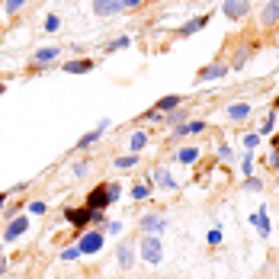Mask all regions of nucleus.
<instances>
[{
  "mask_svg": "<svg viewBox=\"0 0 279 279\" xmlns=\"http://www.w3.org/2000/svg\"><path fill=\"white\" fill-rule=\"evenodd\" d=\"M257 144H260V135H257V132H250V135H244V148H247V151H253Z\"/></svg>",
  "mask_w": 279,
  "mask_h": 279,
  "instance_id": "30",
  "label": "nucleus"
},
{
  "mask_svg": "<svg viewBox=\"0 0 279 279\" xmlns=\"http://www.w3.org/2000/svg\"><path fill=\"white\" fill-rule=\"evenodd\" d=\"M222 13L228 19H244L250 13V0H225V4H222Z\"/></svg>",
  "mask_w": 279,
  "mask_h": 279,
  "instance_id": "5",
  "label": "nucleus"
},
{
  "mask_svg": "<svg viewBox=\"0 0 279 279\" xmlns=\"http://www.w3.org/2000/svg\"><path fill=\"white\" fill-rule=\"evenodd\" d=\"M244 61H247V52H241V55L234 58V65H231V68H234V71H238V68H244Z\"/></svg>",
  "mask_w": 279,
  "mask_h": 279,
  "instance_id": "40",
  "label": "nucleus"
},
{
  "mask_svg": "<svg viewBox=\"0 0 279 279\" xmlns=\"http://www.w3.org/2000/svg\"><path fill=\"white\" fill-rule=\"evenodd\" d=\"M106 186H109V199L119 202V196H122V186H119V183H106Z\"/></svg>",
  "mask_w": 279,
  "mask_h": 279,
  "instance_id": "35",
  "label": "nucleus"
},
{
  "mask_svg": "<svg viewBox=\"0 0 279 279\" xmlns=\"http://www.w3.org/2000/svg\"><path fill=\"white\" fill-rule=\"evenodd\" d=\"M45 209H48V205H45L42 199H35V202H29V212H32V215H45Z\"/></svg>",
  "mask_w": 279,
  "mask_h": 279,
  "instance_id": "33",
  "label": "nucleus"
},
{
  "mask_svg": "<svg viewBox=\"0 0 279 279\" xmlns=\"http://www.w3.org/2000/svg\"><path fill=\"white\" fill-rule=\"evenodd\" d=\"M228 71H231V68H228L225 61H215V65H205V68L199 71V74H196V83H209V80H218V77H225V74H228Z\"/></svg>",
  "mask_w": 279,
  "mask_h": 279,
  "instance_id": "6",
  "label": "nucleus"
},
{
  "mask_svg": "<svg viewBox=\"0 0 279 279\" xmlns=\"http://www.w3.org/2000/svg\"><path fill=\"white\" fill-rule=\"evenodd\" d=\"M23 4H26V0H7L4 10H7V13H19V7H23Z\"/></svg>",
  "mask_w": 279,
  "mask_h": 279,
  "instance_id": "34",
  "label": "nucleus"
},
{
  "mask_svg": "<svg viewBox=\"0 0 279 279\" xmlns=\"http://www.w3.org/2000/svg\"><path fill=\"white\" fill-rule=\"evenodd\" d=\"M122 48H132V35H119L106 45V52H122Z\"/></svg>",
  "mask_w": 279,
  "mask_h": 279,
  "instance_id": "23",
  "label": "nucleus"
},
{
  "mask_svg": "<svg viewBox=\"0 0 279 279\" xmlns=\"http://www.w3.org/2000/svg\"><path fill=\"white\" fill-rule=\"evenodd\" d=\"M77 257H83L77 244H74V247H65V250H61V260H77Z\"/></svg>",
  "mask_w": 279,
  "mask_h": 279,
  "instance_id": "29",
  "label": "nucleus"
},
{
  "mask_svg": "<svg viewBox=\"0 0 279 279\" xmlns=\"http://www.w3.org/2000/svg\"><path fill=\"white\" fill-rule=\"evenodd\" d=\"M93 13L96 16H116V13H122V0H93Z\"/></svg>",
  "mask_w": 279,
  "mask_h": 279,
  "instance_id": "9",
  "label": "nucleus"
},
{
  "mask_svg": "<svg viewBox=\"0 0 279 279\" xmlns=\"http://www.w3.org/2000/svg\"><path fill=\"white\" fill-rule=\"evenodd\" d=\"M144 144H148V135H144V132H132V138H128V151H132V154H138Z\"/></svg>",
  "mask_w": 279,
  "mask_h": 279,
  "instance_id": "22",
  "label": "nucleus"
},
{
  "mask_svg": "<svg viewBox=\"0 0 279 279\" xmlns=\"http://www.w3.org/2000/svg\"><path fill=\"white\" fill-rule=\"evenodd\" d=\"M199 132H205V122H180V125L174 128V141L189 138V135H199Z\"/></svg>",
  "mask_w": 279,
  "mask_h": 279,
  "instance_id": "14",
  "label": "nucleus"
},
{
  "mask_svg": "<svg viewBox=\"0 0 279 279\" xmlns=\"http://www.w3.org/2000/svg\"><path fill=\"white\" fill-rule=\"evenodd\" d=\"M103 241H106V231H103V228H100V231H80L77 247H80L83 257H93V253L103 250Z\"/></svg>",
  "mask_w": 279,
  "mask_h": 279,
  "instance_id": "1",
  "label": "nucleus"
},
{
  "mask_svg": "<svg viewBox=\"0 0 279 279\" xmlns=\"http://www.w3.org/2000/svg\"><path fill=\"white\" fill-rule=\"evenodd\" d=\"M23 231H29V218H26V215L10 218V225H7V231H4V241H16Z\"/></svg>",
  "mask_w": 279,
  "mask_h": 279,
  "instance_id": "8",
  "label": "nucleus"
},
{
  "mask_svg": "<svg viewBox=\"0 0 279 279\" xmlns=\"http://www.w3.org/2000/svg\"><path fill=\"white\" fill-rule=\"evenodd\" d=\"M151 183H154V186H161V189H177V186H180L167 170H161V167H157V170L151 174Z\"/></svg>",
  "mask_w": 279,
  "mask_h": 279,
  "instance_id": "17",
  "label": "nucleus"
},
{
  "mask_svg": "<svg viewBox=\"0 0 279 279\" xmlns=\"http://www.w3.org/2000/svg\"><path fill=\"white\" fill-rule=\"evenodd\" d=\"M270 167H279V151H273V157H270Z\"/></svg>",
  "mask_w": 279,
  "mask_h": 279,
  "instance_id": "43",
  "label": "nucleus"
},
{
  "mask_svg": "<svg viewBox=\"0 0 279 279\" xmlns=\"http://www.w3.org/2000/svg\"><path fill=\"white\" fill-rule=\"evenodd\" d=\"M167 228V218L164 215H144L141 218V231H148V234H161Z\"/></svg>",
  "mask_w": 279,
  "mask_h": 279,
  "instance_id": "12",
  "label": "nucleus"
},
{
  "mask_svg": "<svg viewBox=\"0 0 279 279\" xmlns=\"http://www.w3.org/2000/svg\"><path fill=\"white\" fill-rule=\"evenodd\" d=\"M273 128H276V113H270V116L263 119V128H260V135H270Z\"/></svg>",
  "mask_w": 279,
  "mask_h": 279,
  "instance_id": "28",
  "label": "nucleus"
},
{
  "mask_svg": "<svg viewBox=\"0 0 279 279\" xmlns=\"http://www.w3.org/2000/svg\"><path fill=\"white\" fill-rule=\"evenodd\" d=\"M250 225L257 228V234H260V238H270V231H273V228H270V218H266V209H263V205H260V209L250 215Z\"/></svg>",
  "mask_w": 279,
  "mask_h": 279,
  "instance_id": "10",
  "label": "nucleus"
},
{
  "mask_svg": "<svg viewBox=\"0 0 279 279\" xmlns=\"http://www.w3.org/2000/svg\"><path fill=\"white\" fill-rule=\"evenodd\" d=\"M244 189H250V192H260V189H263V183H260V180H253V177H247Z\"/></svg>",
  "mask_w": 279,
  "mask_h": 279,
  "instance_id": "36",
  "label": "nucleus"
},
{
  "mask_svg": "<svg viewBox=\"0 0 279 279\" xmlns=\"http://www.w3.org/2000/svg\"><path fill=\"white\" fill-rule=\"evenodd\" d=\"M138 164V154H128V157H116V167L119 170H125V167H135Z\"/></svg>",
  "mask_w": 279,
  "mask_h": 279,
  "instance_id": "26",
  "label": "nucleus"
},
{
  "mask_svg": "<svg viewBox=\"0 0 279 279\" xmlns=\"http://www.w3.org/2000/svg\"><path fill=\"white\" fill-rule=\"evenodd\" d=\"M138 253H141V260H148V263H154V266L161 263V260H164V247H161V241H157V234H144Z\"/></svg>",
  "mask_w": 279,
  "mask_h": 279,
  "instance_id": "2",
  "label": "nucleus"
},
{
  "mask_svg": "<svg viewBox=\"0 0 279 279\" xmlns=\"http://www.w3.org/2000/svg\"><path fill=\"white\" fill-rule=\"evenodd\" d=\"M276 151H279V135H276Z\"/></svg>",
  "mask_w": 279,
  "mask_h": 279,
  "instance_id": "46",
  "label": "nucleus"
},
{
  "mask_svg": "<svg viewBox=\"0 0 279 279\" xmlns=\"http://www.w3.org/2000/svg\"><path fill=\"white\" fill-rule=\"evenodd\" d=\"M0 273H7V260L4 257H0Z\"/></svg>",
  "mask_w": 279,
  "mask_h": 279,
  "instance_id": "44",
  "label": "nucleus"
},
{
  "mask_svg": "<svg viewBox=\"0 0 279 279\" xmlns=\"http://www.w3.org/2000/svg\"><path fill=\"white\" fill-rule=\"evenodd\" d=\"M42 29H45V32H58V29H61V19H58L55 13H48V16H45V26H42Z\"/></svg>",
  "mask_w": 279,
  "mask_h": 279,
  "instance_id": "25",
  "label": "nucleus"
},
{
  "mask_svg": "<svg viewBox=\"0 0 279 279\" xmlns=\"http://www.w3.org/2000/svg\"><path fill=\"white\" fill-rule=\"evenodd\" d=\"M93 215H96V209H87V205H77V209H65V218L77 228V231H83V228L93 222Z\"/></svg>",
  "mask_w": 279,
  "mask_h": 279,
  "instance_id": "3",
  "label": "nucleus"
},
{
  "mask_svg": "<svg viewBox=\"0 0 279 279\" xmlns=\"http://www.w3.org/2000/svg\"><path fill=\"white\" fill-rule=\"evenodd\" d=\"M209 13H205V16H192L189 23H186V26H180V39H186V35H196L199 29H205V26H209Z\"/></svg>",
  "mask_w": 279,
  "mask_h": 279,
  "instance_id": "13",
  "label": "nucleus"
},
{
  "mask_svg": "<svg viewBox=\"0 0 279 279\" xmlns=\"http://www.w3.org/2000/svg\"><path fill=\"white\" fill-rule=\"evenodd\" d=\"M273 113H279V96H276V103H273Z\"/></svg>",
  "mask_w": 279,
  "mask_h": 279,
  "instance_id": "45",
  "label": "nucleus"
},
{
  "mask_svg": "<svg viewBox=\"0 0 279 279\" xmlns=\"http://www.w3.org/2000/svg\"><path fill=\"white\" fill-rule=\"evenodd\" d=\"M58 55H61V48H55V45H45V48H35L32 61L39 65V68H42V65H52V61H55Z\"/></svg>",
  "mask_w": 279,
  "mask_h": 279,
  "instance_id": "15",
  "label": "nucleus"
},
{
  "mask_svg": "<svg viewBox=\"0 0 279 279\" xmlns=\"http://www.w3.org/2000/svg\"><path fill=\"white\" fill-rule=\"evenodd\" d=\"M83 205H87V209H106V205H113V199H109V186L106 183H100V186H93L90 192H87V202H83Z\"/></svg>",
  "mask_w": 279,
  "mask_h": 279,
  "instance_id": "4",
  "label": "nucleus"
},
{
  "mask_svg": "<svg viewBox=\"0 0 279 279\" xmlns=\"http://www.w3.org/2000/svg\"><path fill=\"white\" fill-rule=\"evenodd\" d=\"M0 93H4V83H0Z\"/></svg>",
  "mask_w": 279,
  "mask_h": 279,
  "instance_id": "47",
  "label": "nucleus"
},
{
  "mask_svg": "<svg viewBox=\"0 0 279 279\" xmlns=\"http://www.w3.org/2000/svg\"><path fill=\"white\" fill-rule=\"evenodd\" d=\"M209 244H222V228H212L209 231Z\"/></svg>",
  "mask_w": 279,
  "mask_h": 279,
  "instance_id": "37",
  "label": "nucleus"
},
{
  "mask_svg": "<svg viewBox=\"0 0 279 279\" xmlns=\"http://www.w3.org/2000/svg\"><path fill=\"white\" fill-rule=\"evenodd\" d=\"M247 116H250V103H231L228 106V119H231V122H244Z\"/></svg>",
  "mask_w": 279,
  "mask_h": 279,
  "instance_id": "20",
  "label": "nucleus"
},
{
  "mask_svg": "<svg viewBox=\"0 0 279 279\" xmlns=\"http://www.w3.org/2000/svg\"><path fill=\"white\" fill-rule=\"evenodd\" d=\"M260 23H263V26H276V23H279V0H270V4L263 7Z\"/></svg>",
  "mask_w": 279,
  "mask_h": 279,
  "instance_id": "18",
  "label": "nucleus"
},
{
  "mask_svg": "<svg viewBox=\"0 0 279 279\" xmlns=\"http://www.w3.org/2000/svg\"><path fill=\"white\" fill-rule=\"evenodd\" d=\"M7 199H10V192H0V212H4V205H7Z\"/></svg>",
  "mask_w": 279,
  "mask_h": 279,
  "instance_id": "42",
  "label": "nucleus"
},
{
  "mask_svg": "<svg viewBox=\"0 0 279 279\" xmlns=\"http://www.w3.org/2000/svg\"><path fill=\"white\" fill-rule=\"evenodd\" d=\"M65 71H68V74H90V71H93V61H90V58H74V61L65 65Z\"/></svg>",
  "mask_w": 279,
  "mask_h": 279,
  "instance_id": "19",
  "label": "nucleus"
},
{
  "mask_svg": "<svg viewBox=\"0 0 279 279\" xmlns=\"http://www.w3.org/2000/svg\"><path fill=\"white\" fill-rule=\"evenodd\" d=\"M106 128H109V119H103V122L96 125L93 132H87V135H83V138H77V148H80V151H83V148H90L93 141H100V138L106 135Z\"/></svg>",
  "mask_w": 279,
  "mask_h": 279,
  "instance_id": "11",
  "label": "nucleus"
},
{
  "mask_svg": "<svg viewBox=\"0 0 279 279\" xmlns=\"http://www.w3.org/2000/svg\"><path fill=\"white\" fill-rule=\"evenodd\" d=\"M241 167H244V174L250 177V170H253V154H250V151H244V157H241Z\"/></svg>",
  "mask_w": 279,
  "mask_h": 279,
  "instance_id": "31",
  "label": "nucleus"
},
{
  "mask_svg": "<svg viewBox=\"0 0 279 279\" xmlns=\"http://www.w3.org/2000/svg\"><path fill=\"white\" fill-rule=\"evenodd\" d=\"M183 119H186V109H170V116H167V122H174V125H180V122H183Z\"/></svg>",
  "mask_w": 279,
  "mask_h": 279,
  "instance_id": "27",
  "label": "nucleus"
},
{
  "mask_svg": "<svg viewBox=\"0 0 279 279\" xmlns=\"http://www.w3.org/2000/svg\"><path fill=\"white\" fill-rule=\"evenodd\" d=\"M199 148H192V144H183V148H177V154H174V161L177 164H196L199 161Z\"/></svg>",
  "mask_w": 279,
  "mask_h": 279,
  "instance_id": "16",
  "label": "nucleus"
},
{
  "mask_svg": "<svg viewBox=\"0 0 279 279\" xmlns=\"http://www.w3.org/2000/svg\"><path fill=\"white\" fill-rule=\"evenodd\" d=\"M116 257H119V266L122 270H128V266H135V244L132 241H119V247H116Z\"/></svg>",
  "mask_w": 279,
  "mask_h": 279,
  "instance_id": "7",
  "label": "nucleus"
},
{
  "mask_svg": "<svg viewBox=\"0 0 279 279\" xmlns=\"http://www.w3.org/2000/svg\"><path fill=\"white\" fill-rule=\"evenodd\" d=\"M151 189H154V183H138L135 189H132V199H148Z\"/></svg>",
  "mask_w": 279,
  "mask_h": 279,
  "instance_id": "24",
  "label": "nucleus"
},
{
  "mask_svg": "<svg viewBox=\"0 0 279 279\" xmlns=\"http://www.w3.org/2000/svg\"><path fill=\"white\" fill-rule=\"evenodd\" d=\"M180 103H183V100H180L177 93H167V96H161V100L154 103V109H157V113H170V109H177Z\"/></svg>",
  "mask_w": 279,
  "mask_h": 279,
  "instance_id": "21",
  "label": "nucleus"
},
{
  "mask_svg": "<svg viewBox=\"0 0 279 279\" xmlns=\"http://www.w3.org/2000/svg\"><path fill=\"white\" fill-rule=\"evenodd\" d=\"M87 170H90V164H83V161H80V164L74 167V174H77V177H83V174H87Z\"/></svg>",
  "mask_w": 279,
  "mask_h": 279,
  "instance_id": "41",
  "label": "nucleus"
},
{
  "mask_svg": "<svg viewBox=\"0 0 279 279\" xmlns=\"http://www.w3.org/2000/svg\"><path fill=\"white\" fill-rule=\"evenodd\" d=\"M144 0H122V10H138Z\"/></svg>",
  "mask_w": 279,
  "mask_h": 279,
  "instance_id": "38",
  "label": "nucleus"
},
{
  "mask_svg": "<svg viewBox=\"0 0 279 279\" xmlns=\"http://www.w3.org/2000/svg\"><path fill=\"white\" fill-rule=\"evenodd\" d=\"M218 157H222V161H231V164H234V151L228 148V144H218Z\"/></svg>",
  "mask_w": 279,
  "mask_h": 279,
  "instance_id": "32",
  "label": "nucleus"
},
{
  "mask_svg": "<svg viewBox=\"0 0 279 279\" xmlns=\"http://www.w3.org/2000/svg\"><path fill=\"white\" fill-rule=\"evenodd\" d=\"M106 231L109 234H119V231H122V225H119V222H106Z\"/></svg>",
  "mask_w": 279,
  "mask_h": 279,
  "instance_id": "39",
  "label": "nucleus"
}]
</instances>
